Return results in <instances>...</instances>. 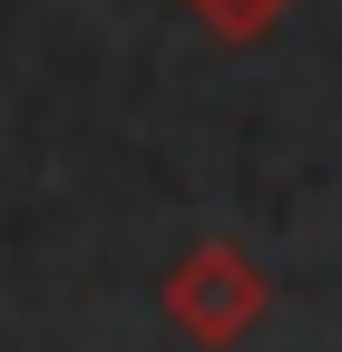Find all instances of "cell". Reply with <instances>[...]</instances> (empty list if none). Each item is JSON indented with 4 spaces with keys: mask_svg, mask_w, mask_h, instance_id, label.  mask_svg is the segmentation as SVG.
<instances>
[{
    "mask_svg": "<svg viewBox=\"0 0 342 352\" xmlns=\"http://www.w3.org/2000/svg\"><path fill=\"white\" fill-rule=\"evenodd\" d=\"M166 314H176L186 333H205V342H235V333H244V314H264V284H254L244 264L216 245V254L176 264V284H166Z\"/></svg>",
    "mask_w": 342,
    "mask_h": 352,
    "instance_id": "1",
    "label": "cell"
},
{
    "mask_svg": "<svg viewBox=\"0 0 342 352\" xmlns=\"http://www.w3.org/2000/svg\"><path fill=\"white\" fill-rule=\"evenodd\" d=\"M216 30H254V20H274V0H196Z\"/></svg>",
    "mask_w": 342,
    "mask_h": 352,
    "instance_id": "2",
    "label": "cell"
}]
</instances>
